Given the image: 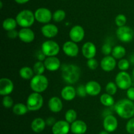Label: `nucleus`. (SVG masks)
Instances as JSON below:
<instances>
[{
    "mask_svg": "<svg viewBox=\"0 0 134 134\" xmlns=\"http://www.w3.org/2000/svg\"><path fill=\"white\" fill-rule=\"evenodd\" d=\"M116 114L122 118L130 119L134 116V103L129 99L119 100L114 105Z\"/></svg>",
    "mask_w": 134,
    "mask_h": 134,
    "instance_id": "f257e3e1",
    "label": "nucleus"
},
{
    "mask_svg": "<svg viewBox=\"0 0 134 134\" xmlns=\"http://www.w3.org/2000/svg\"><path fill=\"white\" fill-rule=\"evenodd\" d=\"M115 83L119 88L122 90H127L131 87L132 80L131 76L126 71L119 72L115 78Z\"/></svg>",
    "mask_w": 134,
    "mask_h": 134,
    "instance_id": "423d86ee",
    "label": "nucleus"
},
{
    "mask_svg": "<svg viewBox=\"0 0 134 134\" xmlns=\"http://www.w3.org/2000/svg\"><path fill=\"white\" fill-rule=\"evenodd\" d=\"M87 94L91 96H96L100 93L102 91L101 85L96 81H89L85 85Z\"/></svg>",
    "mask_w": 134,
    "mask_h": 134,
    "instance_id": "412c9836",
    "label": "nucleus"
},
{
    "mask_svg": "<svg viewBox=\"0 0 134 134\" xmlns=\"http://www.w3.org/2000/svg\"><path fill=\"white\" fill-rule=\"evenodd\" d=\"M126 130L130 134H134V117L129 120L126 125Z\"/></svg>",
    "mask_w": 134,
    "mask_h": 134,
    "instance_id": "e433bc0d",
    "label": "nucleus"
},
{
    "mask_svg": "<svg viewBox=\"0 0 134 134\" xmlns=\"http://www.w3.org/2000/svg\"><path fill=\"white\" fill-rule=\"evenodd\" d=\"M69 35L71 40L75 43H79L82 41L85 38V30L80 25H75L71 28Z\"/></svg>",
    "mask_w": 134,
    "mask_h": 134,
    "instance_id": "9d476101",
    "label": "nucleus"
},
{
    "mask_svg": "<svg viewBox=\"0 0 134 134\" xmlns=\"http://www.w3.org/2000/svg\"><path fill=\"white\" fill-rule=\"evenodd\" d=\"M46 122L41 118H36L31 122V128L35 133H41L46 127Z\"/></svg>",
    "mask_w": 134,
    "mask_h": 134,
    "instance_id": "b1692460",
    "label": "nucleus"
},
{
    "mask_svg": "<svg viewBox=\"0 0 134 134\" xmlns=\"http://www.w3.org/2000/svg\"><path fill=\"white\" fill-rule=\"evenodd\" d=\"M35 57H36V59H37L39 61H43V60H44L46 59L47 56L44 55V53H43V51H42V50L41 49L37 51L36 53H35Z\"/></svg>",
    "mask_w": 134,
    "mask_h": 134,
    "instance_id": "a19ab883",
    "label": "nucleus"
},
{
    "mask_svg": "<svg viewBox=\"0 0 134 134\" xmlns=\"http://www.w3.org/2000/svg\"><path fill=\"white\" fill-rule=\"evenodd\" d=\"M77 113L73 109H69L67 110L65 114V120L69 123H72L75 121L77 120Z\"/></svg>",
    "mask_w": 134,
    "mask_h": 134,
    "instance_id": "c756f323",
    "label": "nucleus"
},
{
    "mask_svg": "<svg viewBox=\"0 0 134 134\" xmlns=\"http://www.w3.org/2000/svg\"><path fill=\"white\" fill-rule=\"evenodd\" d=\"M76 92H77V95H78L80 97H85L87 95L85 85H79L76 89Z\"/></svg>",
    "mask_w": 134,
    "mask_h": 134,
    "instance_id": "ea45409f",
    "label": "nucleus"
},
{
    "mask_svg": "<svg viewBox=\"0 0 134 134\" xmlns=\"http://www.w3.org/2000/svg\"><path fill=\"white\" fill-rule=\"evenodd\" d=\"M18 38L24 43H31L35 39V34L30 28H22L18 32Z\"/></svg>",
    "mask_w": 134,
    "mask_h": 134,
    "instance_id": "2eb2a0df",
    "label": "nucleus"
},
{
    "mask_svg": "<svg viewBox=\"0 0 134 134\" xmlns=\"http://www.w3.org/2000/svg\"><path fill=\"white\" fill-rule=\"evenodd\" d=\"M118 39L124 43L130 42L133 39L134 32L130 27L127 26L119 27L116 32Z\"/></svg>",
    "mask_w": 134,
    "mask_h": 134,
    "instance_id": "6e6552de",
    "label": "nucleus"
},
{
    "mask_svg": "<svg viewBox=\"0 0 134 134\" xmlns=\"http://www.w3.org/2000/svg\"><path fill=\"white\" fill-rule=\"evenodd\" d=\"M45 69L46 68L44 63H43V61H39V60L34 64V67H33L34 73L37 75L43 74Z\"/></svg>",
    "mask_w": 134,
    "mask_h": 134,
    "instance_id": "7c9ffc66",
    "label": "nucleus"
},
{
    "mask_svg": "<svg viewBox=\"0 0 134 134\" xmlns=\"http://www.w3.org/2000/svg\"><path fill=\"white\" fill-rule=\"evenodd\" d=\"M60 45L57 42L47 40L43 43L41 50L47 56H55L60 52Z\"/></svg>",
    "mask_w": 134,
    "mask_h": 134,
    "instance_id": "0eeeda50",
    "label": "nucleus"
},
{
    "mask_svg": "<svg viewBox=\"0 0 134 134\" xmlns=\"http://www.w3.org/2000/svg\"><path fill=\"white\" fill-rule=\"evenodd\" d=\"M26 105L30 111H37L43 105V97L39 93L34 92L28 96L26 101Z\"/></svg>",
    "mask_w": 134,
    "mask_h": 134,
    "instance_id": "39448f33",
    "label": "nucleus"
},
{
    "mask_svg": "<svg viewBox=\"0 0 134 134\" xmlns=\"http://www.w3.org/2000/svg\"><path fill=\"white\" fill-rule=\"evenodd\" d=\"M2 104L3 106L7 109H9V108L12 107L14 104V101H13V99L9 95L3 96V98L2 100Z\"/></svg>",
    "mask_w": 134,
    "mask_h": 134,
    "instance_id": "c9c22d12",
    "label": "nucleus"
},
{
    "mask_svg": "<svg viewBox=\"0 0 134 134\" xmlns=\"http://www.w3.org/2000/svg\"><path fill=\"white\" fill-rule=\"evenodd\" d=\"M115 21L118 27H121L125 26L127 22V18L124 14H119L116 17Z\"/></svg>",
    "mask_w": 134,
    "mask_h": 134,
    "instance_id": "72a5a7b5",
    "label": "nucleus"
},
{
    "mask_svg": "<svg viewBox=\"0 0 134 134\" xmlns=\"http://www.w3.org/2000/svg\"><path fill=\"white\" fill-rule=\"evenodd\" d=\"M71 131V126L66 120H59L52 127L53 134H68Z\"/></svg>",
    "mask_w": 134,
    "mask_h": 134,
    "instance_id": "9b49d317",
    "label": "nucleus"
},
{
    "mask_svg": "<svg viewBox=\"0 0 134 134\" xmlns=\"http://www.w3.org/2000/svg\"><path fill=\"white\" fill-rule=\"evenodd\" d=\"M63 51L64 53L70 57H75L78 55L79 52V48L77 43L73 41H68L63 45Z\"/></svg>",
    "mask_w": 134,
    "mask_h": 134,
    "instance_id": "f8f14e48",
    "label": "nucleus"
},
{
    "mask_svg": "<svg viewBox=\"0 0 134 134\" xmlns=\"http://www.w3.org/2000/svg\"><path fill=\"white\" fill-rule=\"evenodd\" d=\"M18 25L16 19L13 18H7L5 19L3 22V28L6 31L9 32L10 30H14Z\"/></svg>",
    "mask_w": 134,
    "mask_h": 134,
    "instance_id": "cd10ccee",
    "label": "nucleus"
},
{
    "mask_svg": "<svg viewBox=\"0 0 134 134\" xmlns=\"http://www.w3.org/2000/svg\"><path fill=\"white\" fill-rule=\"evenodd\" d=\"M27 105L22 102L15 104L13 107V112L14 114L18 116H23L28 112Z\"/></svg>",
    "mask_w": 134,
    "mask_h": 134,
    "instance_id": "393cba45",
    "label": "nucleus"
},
{
    "mask_svg": "<svg viewBox=\"0 0 134 134\" xmlns=\"http://www.w3.org/2000/svg\"><path fill=\"white\" fill-rule=\"evenodd\" d=\"M103 126L105 130L111 133L115 131L118 127V120L116 117L113 114L107 116L104 118Z\"/></svg>",
    "mask_w": 134,
    "mask_h": 134,
    "instance_id": "4468645a",
    "label": "nucleus"
},
{
    "mask_svg": "<svg viewBox=\"0 0 134 134\" xmlns=\"http://www.w3.org/2000/svg\"><path fill=\"white\" fill-rule=\"evenodd\" d=\"M35 14L31 11L25 9L21 11L16 17L17 24L22 28H30L35 22Z\"/></svg>",
    "mask_w": 134,
    "mask_h": 134,
    "instance_id": "7ed1b4c3",
    "label": "nucleus"
},
{
    "mask_svg": "<svg viewBox=\"0 0 134 134\" xmlns=\"http://www.w3.org/2000/svg\"><path fill=\"white\" fill-rule=\"evenodd\" d=\"M130 63H132V64H134V55H132V56H131L130 57Z\"/></svg>",
    "mask_w": 134,
    "mask_h": 134,
    "instance_id": "49530a36",
    "label": "nucleus"
},
{
    "mask_svg": "<svg viewBox=\"0 0 134 134\" xmlns=\"http://www.w3.org/2000/svg\"><path fill=\"white\" fill-rule=\"evenodd\" d=\"M116 59L113 56H110V55L104 56L100 62L101 68L105 72H111L116 67Z\"/></svg>",
    "mask_w": 134,
    "mask_h": 134,
    "instance_id": "dca6fc26",
    "label": "nucleus"
},
{
    "mask_svg": "<svg viewBox=\"0 0 134 134\" xmlns=\"http://www.w3.org/2000/svg\"><path fill=\"white\" fill-rule=\"evenodd\" d=\"M34 70L29 66H23L20 69L19 75L24 80H31L34 77Z\"/></svg>",
    "mask_w": 134,
    "mask_h": 134,
    "instance_id": "a878e982",
    "label": "nucleus"
},
{
    "mask_svg": "<svg viewBox=\"0 0 134 134\" xmlns=\"http://www.w3.org/2000/svg\"><path fill=\"white\" fill-rule=\"evenodd\" d=\"M14 89L13 81L7 78H2L0 80V95L2 96L9 95Z\"/></svg>",
    "mask_w": 134,
    "mask_h": 134,
    "instance_id": "ddd939ff",
    "label": "nucleus"
},
{
    "mask_svg": "<svg viewBox=\"0 0 134 134\" xmlns=\"http://www.w3.org/2000/svg\"><path fill=\"white\" fill-rule=\"evenodd\" d=\"M97 49L94 43L92 42H86L82 47V55L86 59H90L94 58L96 55Z\"/></svg>",
    "mask_w": 134,
    "mask_h": 134,
    "instance_id": "f3484780",
    "label": "nucleus"
},
{
    "mask_svg": "<svg viewBox=\"0 0 134 134\" xmlns=\"http://www.w3.org/2000/svg\"><path fill=\"white\" fill-rule=\"evenodd\" d=\"M81 73L80 67L75 64H64L62 68V77L69 84H75L79 80Z\"/></svg>",
    "mask_w": 134,
    "mask_h": 134,
    "instance_id": "f03ea898",
    "label": "nucleus"
},
{
    "mask_svg": "<svg viewBox=\"0 0 134 134\" xmlns=\"http://www.w3.org/2000/svg\"><path fill=\"white\" fill-rule=\"evenodd\" d=\"M77 95L76 89L72 85H66L61 91L62 98L67 101H71Z\"/></svg>",
    "mask_w": 134,
    "mask_h": 134,
    "instance_id": "5701e85b",
    "label": "nucleus"
},
{
    "mask_svg": "<svg viewBox=\"0 0 134 134\" xmlns=\"http://www.w3.org/2000/svg\"><path fill=\"white\" fill-rule=\"evenodd\" d=\"M41 31L45 38H52L58 34V28L53 24L48 23L42 26Z\"/></svg>",
    "mask_w": 134,
    "mask_h": 134,
    "instance_id": "a211bd4d",
    "label": "nucleus"
},
{
    "mask_svg": "<svg viewBox=\"0 0 134 134\" xmlns=\"http://www.w3.org/2000/svg\"><path fill=\"white\" fill-rule=\"evenodd\" d=\"M7 36L10 39H15L18 37V32H17L15 29L10 30L7 32Z\"/></svg>",
    "mask_w": 134,
    "mask_h": 134,
    "instance_id": "37998d69",
    "label": "nucleus"
},
{
    "mask_svg": "<svg viewBox=\"0 0 134 134\" xmlns=\"http://www.w3.org/2000/svg\"><path fill=\"white\" fill-rule=\"evenodd\" d=\"M30 87L34 92L42 93L48 88V80L47 78L43 74H35L30 80Z\"/></svg>",
    "mask_w": 134,
    "mask_h": 134,
    "instance_id": "20e7f679",
    "label": "nucleus"
},
{
    "mask_svg": "<svg viewBox=\"0 0 134 134\" xmlns=\"http://www.w3.org/2000/svg\"><path fill=\"white\" fill-rule=\"evenodd\" d=\"M44 64L45 66L46 69L48 71H56L60 68L61 63L60 59L55 56H47L45 60H44Z\"/></svg>",
    "mask_w": 134,
    "mask_h": 134,
    "instance_id": "6ab92c4d",
    "label": "nucleus"
},
{
    "mask_svg": "<svg viewBox=\"0 0 134 134\" xmlns=\"http://www.w3.org/2000/svg\"><path fill=\"white\" fill-rule=\"evenodd\" d=\"M65 12L62 9H58L56 11L52 14V19L56 22H60L64 20L65 18Z\"/></svg>",
    "mask_w": 134,
    "mask_h": 134,
    "instance_id": "2f4dec72",
    "label": "nucleus"
},
{
    "mask_svg": "<svg viewBox=\"0 0 134 134\" xmlns=\"http://www.w3.org/2000/svg\"><path fill=\"white\" fill-rule=\"evenodd\" d=\"M49 110L54 113H57L61 111L63 109V102L59 97H52L49 99L48 102Z\"/></svg>",
    "mask_w": 134,
    "mask_h": 134,
    "instance_id": "4be33fe9",
    "label": "nucleus"
},
{
    "mask_svg": "<svg viewBox=\"0 0 134 134\" xmlns=\"http://www.w3.org/2000/svg\"><path fill=\"white\" fill-rule=\"evenodd\" d=\"M126 95L128 99H129L131 101H134V87H131L129 89H127Z\"/></svg>",
    "mask_w": 134,
    "mask_h": 134,
    "instance_id": "79ce46f5",
    "label": "nucleus"
},
{
    "mask_svg": "<svg viewBox=\"0 0 134 134\" xmlns=\"http://www.w3.org/2000/svg\"><path fill=\"white\" fill-rule=\"evenodd\" d=\"M117 89L118 87L116 85V83L113 82V81L108 82L105 87L106 93L111 95H114L116 94V91H117Z\"/></svg>",
    "mask_w": 134,
    "mask_h": 134,
    "instance_id": "473e14b6",
    "label": "nucleus"
},
{
    "mask_svg": "<svg viewBox=\"0 0 134 134\" xmlns=\"http://www.w3.org/2000/svg\"><path fill=\"white\" fill-rule=\"evenodd\" d=\"M132 75H133V77L134 78V68L133 69V71H132Z\"/></svg>",
    "mask_w": 134,
    "mask_h": 134,
    "instance_id": "8fccbe9b",
    "label": "nucleus"
},
{
    "mask_svg": "<svg viewBox=\"0 0 134 134\" xmlns=\"http://www.w3.org/2000/svg\"><path fill=\"white\" fill-rule=\"evenodd\" d=\"M126 53V50L123 46L116 45L113 48L112 56L115 59H123Z\"/></svg>",
    "mask_w": 134,
    "mask_h": 134,
    "instance_id": "bb28decb",
    "label": "nucleus"
},
{
    "mask_svg": "<svg viewBox=\"0 0 134 134\" xmlns=\"http://www.w3.org/2000/svg\"><path fill=\"white\" fill-rule=\"evenodd\" d=\"M100 102L103 106L109 107L115 105V99L113 95L108 94V93H103L100 97Z\"/></svg>",
    "mask_w": 134,
    "mask_h": 134,
    "instance_id": "c85d7f7f",
    "label": "nucleus"
},
{
    "mask_svg": "<svg viewBox=\"0 0 134 134\" xmlns=\"http://www.w3.org/2000/svg\"><path fill=\"white\" fill-rule=\"evenodd\" d=\"M87 128L86 123L81 120H77L71 123V131L73 134H85Z\"/></svg>",
    "mask_w": 134,
    "mask_h": 134,
    "instance_id": "aec40b11",
    "label": "nucleus"
},
{
    "mask_svg": "<svg viewBox=\"0 0 134 134\" xmlns=\"http://www.w3.org/2000/svg\"><path fill=\"white\" fill-rule=\"evenodd\" d=\"M0 5H1V9H2V7H3V3H2V1H0Z\"/></svg>",
    "mask_w": 134,
    "mask_h": 134,
    "instance_id": "09e8293b",
    "label": "nucleus"
},
{
    "mask_svg": "<svg viewBox=\"0 0 134 134\" xmlns=\"http://www.w3.org/2000/svg\"><path fill=\"white\" fill-rule=\"evenodd\" d=\"M130 63L129 60L126 59H120L118 63V67L121 71H126L130 68Z\"/></svg>",
    "mask_w": 134,
    "mask_h": 134,
    "instance_id": "f704fd0d",
    "label": "nucleus"
},
{
    "mask_svg": "<svg viewBox=\"0 0 134 134\" xmlns=\"http://www.w3.org/2000/svg\"><path fill=\"white\" fill-rule=\"evenodd\" d=\"M35 18L37 22L46 24H48L52 18V14L47 8L41 7L37 9L34 13Z\"/></svg>",
    "mask_w": 134,
    "mask_h": 134,
    "instance_id": "1a4fd4ad",
    "label": "nucleus"
},
{
    "mask_svg": "<svg viewBox=\"0 0 134 134\" xmlns=\"http://www.w3.org/2000/svg\"><path fill=\"white\" fill-rule=\"evenodd\" d=\"M99 134H109V132H108V131L104 130H102V131H100Z\"/></svg>",
    "mask_w": 134,
    "mask_h": 134,
    "instance_id": "de8ad7c7",
    "label": "nucleus"
},
{
    "mask_svg": "<svg viewBox=\"0 0 134 134\" xmlns=\"http://www.w3.org/2000/svg\"><path fill=\"white\" fill-rule=\"evenodd\" d=\"M14 1L18 4H24L28 2L30 0H14Z\"/></svg>",
    "mask_w": 134,
    "mask_h": 134,
    "instance_id": "a18cd8bd",
    "label": "nucleus"
},
{
    "mask_svg": "<svg viewBox=\"0 0 134 134\" xmlns=\"http://www.w3.org/2000/svg\"><path fill=\"white\" fill-rule=\"evenodd\" d=\"M46 122V124L48 126H53L55 124V123L56 122V119H55L54 117H48V118H47V120H45Z\"/></svg>",
    "mask_w": 134,
    "mask_h": 134,
    "instance_id": "c03bdc74",
    "label": "nucleus"
},
{
    "mask_svg": "<svg viewBox=\"0 0 134 134\" xmlns=\"http://www.w3.org/2000/svg\"><path fill=\"white\" fill-rule=\"evenodd\" d=\"M86 64H87V66L90 70H96L98 67V65H99L98 60L94 59V58L88 59Z\"/></svg>",
    "mask_w": 134,
    "mask_h": 134,
    "instance_id": "58836bf2",
    "label": "nucleus"
},
{
    "mask_svg": "<svg viewBox=\"0 0 134 134\" xmlns=\"http://www.w3.org/2000/svg\"><path fill=\"white\" fill-rule=\"evenodd\" d=\"M112 51H113V48L109 43H104V44L102 45V53H103L104 55H105V56L109 55L110 54L112 53Z\"/></svg>",
    "mask_w": 134,
    "mask_h": 134,
    "instance_id": "4c0bfd02",
    "label": "nucleus"
}]
</instances>
